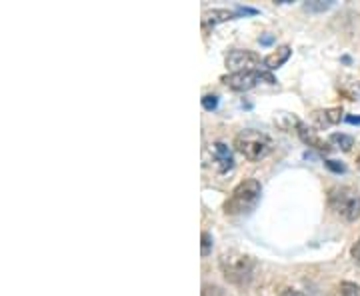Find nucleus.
I'll return each instance as SVG.
<instances>
[{"label":"nucleus","mask_w":360,"mask_h":296,"mask_svg":"<svg viewBox=\"0 0 360 296\" xmlns=\"http://www.w3.org/2000/svg\"><path fill=\"white\" fill-rule=\"evenodd\" d=\"M260 194H262V186L260 182L250 179V181L240 182L232 194L229 196V200L224 202V212L236 217V214H248L250 210H255L260 200Z\"/></svg>","instance_id":"obj_1"},{"label":"nucleus","mask_w":360,"mask_h":296,"mask_svg":"<svg viewBox=\"0 0 360 296\" xmlns=\"http://www.w3.org/2000/svg\"><path fill=\"white\" fill-rule=\"evenodd\" d=\"M234 146L245 158L257 162L272 150V141L269 134H264L260 130H243L240 134H236Z\"/></svg>","instance_id":"obj_2"},{"label":"nucleus","mask_w":360,"mask_h":296,"mask_svg":"<svg viewBox=\"0 0 360 296\" xmlns=\"http://www.w3.org/2000/svg\"><path fill=\"white\" fill-rule=\"evenodd\" d=\"M328 206L338 217L354 222L360 217V193L350 186H335L328 193Z\"/></svg>","instance_id":"obj_3"},{"label":"nucleus","mask_w":360,"mask_h":296,"mask_svg":"<svg viewBox=\"0 0 360 296\" xmlns=\"http://www.w3.org/2000/svg\"><path fill=\"white\" fill-rule=\"evenodd\" d=\"M220 271L226 281L234 284H245L250 281L255 271V260L240 252H229L220 258Z\"/></svg>","instance_id":"obj_4"},{"label":"nucleus","mask_w":360,"mask_h":296,"mask_svg":"<svg viewBox=\"0 0 360 296\" xmlns=\"http://www.w3.org/2000/svg\"><path fill=\"white\" fill-rule=\"evenodd\" d=\"M222 82L236 92H246L255 89L260 82L276 84V78L270 75L269 70H243V72H232L229 77H222Z\"/></svg>","instance_id":"obj_5"},{"label":"nucleus","mask_w":360,"mask_h":296,"mask_svg":"<svg viewBox=\"0 0 360 296\" xmlns=\"http://www.w3.org/2000/svg\"><path fill=\"white\" fill-rule=\"evenodd\" d=\"M257 65H260V54L252 51H231L226 56V68H231L234 72L255 70L252 66Z\"/></svg>","instance_id":"obj_6"},{"label":"nucleus","mask_w":360,"mask_h":296,"mask_svg":"<svg viewBox=\"0 0 360 296\" xmlns=\"http://www.w3.org/2000/svg\"><path fill=\"white\" fill-rule=\"evenodd\" d=\"M212 167L217 168L219 172H229L234 167L231 148L224 142H214L212 144Z\"/></svg>","instance_id":"obj_7"},{"label":"nucleus","mask_w":360,"mask_h":296,"mask_svg":"<svg viewBox=\"0 0 360 296\" xmlns=\"http://www.w3.org/2000/svg\"><path fill=\"white\" fill-rule=\"evenodd\" d=\"M238 18L236 11H226V8H217V11H210V13L202 14V28L210 30L220 22H226V20H234Z\"/></svg>","instance_id":"obj_8"},{"label":"nucleus","mask_w":360,"mask_h":296,"mask_svg":"<svg viewBox=\"0 0 360 296\" xmlns=\"http://www.w3.org/2000/svg\"><path fill=\"white\" fill-rule=\"evenodd\" d=\"M290 54H292V49H290V46H281V49H276L272 54H269V56L262 60V65L266 66L269 70L281 68V66L290 58Z\"/></svg>","instance_id":"obj_9"},{"label":"nucleus","mask_w":360,"mask_h":296,"mask_svg":"<svg viewBox=\"0 0 360 296\" xmlns=\"http://www.w3.org/2000/svg\"><path fill=\"white\" fill-rule=\"evenodd\" d=\"M298 134H300L302 142H307V144H309V146H312V148H316V150H321V153H330V146L322 141V139H319V136H316L312 130L307 129V127L298 124Z\"/></svg>","instance_id":"obj_10"},{"label":"nucleus","mask_w":360,"mask_h":296,"mask_svg":"<svg viewBox=\"0 0 360 296\" xmlns=\"http://www.w3.org/2000/svg\"><path fill=\"white\" fill-rule=\"evenodd\" d=\"M314 118L319 120V124H335L342 118V108H328V110H319L314 112Z\"/></svg>","instance_id":"obj_11"},{"label":"nucleus","mask_w":360,"mask_h":296,"mask_svg":"<svg viewBox=\"0 0 360 296\" xmlns=\"http://www.w3.org/2000/svg\"><path fill=\"white\" fill-rule=\"evenodd\" d=\"M330 296H360V286L354 283H340L333 288Z\"/></svg>","instance_id":"obj_12"},{"label":"nucleus","mask_w":360,"mask_h":296,"mask_svg":"<svg viewBox=\"0 0 360 296\" xmlns=\"http://www.w3.org/2000/svg\"><path fill=\"white\" fill-rule=\"evenodd\" d=\"M330 142L336 144L338 148H342L345 153H348V150L354 146V139H352V136H348V134H338V132L330 136Z\"/></svg>","instance_id":"obj_13"},{"label":"nucleus","mask_w":360,"mask_h":296,"mask_svg":"<svg viewBox=\"0 0 360 296\" xmlns=\"http://www.w3.org/2000/svg\"><path fill=\"white\" fill-rule=\"evenodd\" d=\"M330 6H333V2H321V0H316V2H307V4H304L307 11H316V13L326 11V8H330Z\"/></svg>","instance_id":"obj_14"},{"label":"nucleus","mask_w":360,"mask_h":296,"mask_svg":"<svg viewBox=\"0 0 360 296\" xmlns=\"http://www.w3.org/2000/svg\"><path fill=\"white\" fill-rule=\"evenodd\" d=\"M202 106H205L206 110H217V108H219V96L206 94L205 98H202Z\"/></svg>","instance_id":"obj_15"},{"label":"nucleus","mask_w":360,"mask_h":296,"mask_svg":"<svg viewBox=\"0 0 360 296\" xmlns=\"http://www.w3.org/2000/svg\"><path fill=\"white\" fill-rule=\"evenodd\" d=\"M210 248H212V236L210 232H202V257L210 255Z\"/></svg>","instance_id":"obj_16"},{"label":"nucleus","mask_w":360,"mask_h":296,"mask_svg":"<svg viewBox=\"0 0 360 296\" xmlns=\"http://www.w3.org/2000/svg\"><path fill=\"white\" fill-rule=\"evenodd\" d=\"M202 296H222L219 286H210V284H206L205 288H202Z\"/></svg>","instance_id":"obj_17"},{"label":"nucleus","mask_w":360,"mask_h":296,"mask_svg":"<svg viewBox=\"0 0 360 296\" xmlns=\"http://www.w3.org/2000/svg\"><path fill=\"white\" fill-rule=\"evenodd\" d=\"M326 167L330 168L333 172H345V170H347L345 165H340V162H336V160H326Z\"/></svg>","instance_id":"obj_18"},{"label":"nucleus","mask_w":360,"mask_h":296,"mask_svg":"<svg viewBox=\"0 0 360 296\" xmlns=\"http://www.w3.org/2000/svg\"><path fill=\"white\" fill-rule=\"evenodd\" d=\"M350 255H352V258H354V262L360 266V238L356 240V245L352 246V250H350Z\"/></svg>","instance_id":"obj_19"},{"label":"nucleus","mask_w":360,"mask_h":296,"mask_svg":"<svg viewBox=\"0 0 360 296\" xmlns=\"http://www.w3.org/2000/svg\"><path fill=\"white\" fill-rule=\"evenodd\" d=\"M281 296H307L304 292H300V290H284Z\"/></svg>","instance_id":"obj_20"},{"label":"nucleus","mask_w":360,"mask_h":296,"mask_svg":"<svg viewBox=\"0 0 360 296\" xmlns=\"http://www.w3.org/2000/svg\"><path fill=\"white\" fill-rule=\"evenodd\" d=\"M347 122H350V124H360V116H347Z\"/></svg>","instance_id":"obj_21"},{"label":"nucleus","mask_w":360,"mask_h":296,"mask_svg":"<svg viewBox=\"0 0 360 296\" xmlns=\"http://www.w3.org/2000/svg\"><path fill=\"white\" fill-rule=\"evenodd\" d=\"M260 42H262V44H270V42H272V37H262Z\"/></svg>","instance_id":"obj_22"},{"label":"nucleus","mask_w":360,"mask_h":296,"mask_svg":"<svg viewBox=\"0 0 360 296\" xmlns=\"http://www.w3.org/2000/svg\"><path fill=\"white\" fill-rule=\"evenodd\" d=\"M359 165H360V155H359Z\"/></svg>","instance_id":"obj_23"}]
</instances>
